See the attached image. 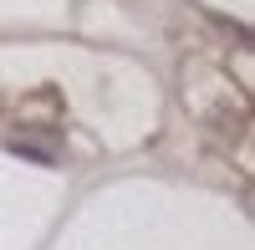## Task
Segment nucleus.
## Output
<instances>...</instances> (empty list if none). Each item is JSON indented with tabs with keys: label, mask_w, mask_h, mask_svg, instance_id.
<instances>
[{
	"label": "nucleus",
	"mask_w": 255,
	"mask_h": 250,
	"mask_svg": "<svg viewBox=\"0 0 255 250\" xmlns=\"http://www.w3.org/2000/svg\"><path fill=\"white\" fill-rule=\"evenodd\" d=\"M5 148L20 158H36V163H56L61 138H56V128H15V133H5Z\"/></svg>",
	"instance_id": "1"
}]
</instances>
